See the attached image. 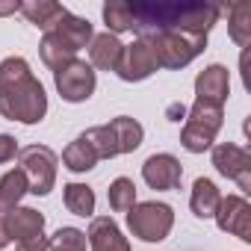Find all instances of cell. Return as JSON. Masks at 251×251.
I'll return each instance as SVG.
<instances>
[{"label":"cell","mask_w":251,"mask_h":251,"mask_svg":"<svg viewBox=\"0 0 251 251\" xmlns=\"http://www.w3.org/2000/svg\"><path fill=\"white\" fill-rule=\"evenodd\" d=\"M157 56L151 50L148 42L136 39L133 45H124V53H121V62H118V77L124 83H139V80H148L154 71H157Z\"/></svg>","instance_id":"9c48e42d"},{"label":"cell","mask_w":251,"mask_h":251,"mask_svg":"<svg viewBox=\"0 0 251 251\" xmlns=\"http://www.w3.org/2000/svg\"><path fill=\"white\" fill-rule=\"evenodd\" d=\"M39 53H42V62L50 68V71H59L62 65H68L71 59H77L74 53V48L71 45H65L56 33H45V39H42V45H39Z\"/></svg>","instance_id":"44dd1931"},{"label":"cell","mask_w":251,"mask_h":251,"mask_svg":"<svg viewBox=\"0 0 251 251\" xmlns=\"http://www.w3.org/2000/svg\"><path fill=\"white\" fill-rule=\"evenodd\" d=\"M48 251H86V233L80 227H59L48 239Z\"/></svg>","instance_id":"83f0119b"},{"label":"cell","mask_w":251,"mask_h":251,"mask_svg":"<svg viewBox=\"0 0 251 251\" xmlns=\"http://www.w3.org/2000/svg\"><path fill=\"white\" fill-rule=\"evenodd\" d=\"M3 225L12 242H33L45 236V216L33 207H15L9 213H3Z\"/></svg>","instance_id":"7c38bea8"},{"label":"cell","mask_w":251,"mask_h":251,"mask_svg":"<svg viewBox=\"0 0 251 251\" xmlns=\"http://www.w3.org/2000/svg\"><path fill=\"white\" fill-rule=\"evenodd\" d=\"M222 106H210V103H201L195 100L192 109H189V118L180 130V145L189 151V154H204L207 148H213L216 142V133L222 130Z\"/></svg>","instance_id":"277c9868"},{"label":"cell","mask_w":251,"mask_h":251,"mask_svg":"<svg viewBox=\"0 0 251 251\" xmlns=\"http://www.w3.org/2000/svg\"><path fill=\"white\" fill-rule=\"evenodd\" d=\"M213 166L219 175L239 183L242 192H251V154L233 142H222L213 148Z\"/></svg>","instance_id":"ba28073f"},{"label":"cell","mask_w":251,"mask_h":251,"mask_svg":"<svg viewBox=\"0 0 251 251\" xmlns=\"http://www.w3.org/2000/svg\"><path fill=\"white\" fill-rule=\"evenodd\" d=\"M95 163H98V154H95V148L83 139V133L62 151V166L68 169V172H74V175H83V172H92L95 169Z\"/></svg>","instance_id":"ffe728a7"},{"label":"cell","mask_w":251,"mask_h":251,"mask_svg":"<svg viewBox=\"0 0 251 251\" xmlns=\"http://www.w3.org/2000/svg\"><path fill=\"white\" fill-rule=\"evenodd\" d=\"M222 230L239 236L242 242H251V204L242 195H227L219 201V210L213 216Z\"/></svg>","instance_id":"30bf717a"},{"label":"cell","mask_w":251,"mask_h":251,"mask_svg":"<svg viewBox=\"0 0 251 251\" xmlns=\"http://www.w3.org/2000/svg\"><path fill=\"white\" fill-rule=\"evenodd\" d=\"M53 83H56V92L62 95V100L68 103H83L92 98L95 92V68L83 59H71L68 65H62L59 71H53Z\"/></svg>","instance_id":"52a82bcc"},{"label":"cell","mask_w":251,"mask_h":251,"mask_svg":"<svg viewBox=\"0 0 251 251\" xmlns=\"http://www.w3.org/2000/svg\"><path fill=\"white\" fill-rule=\"evenodd\" d=\"M142 42L151 45L160 68H183L207 48V36H192V33H180V30H160Z\"/></svg>","instance_id":"3957f363"},{"label":"cell","mask_w":251,"mask_h":251,"mask_svg":"<svg viewBox=\"0 0 251 251\" xmlns=\"http://www.w3.org/2000/svg\"><path fill=\"white\" fill-rule=\"evenodd\" d=\"M142 177H145V183H148L151 189L166 192V189L180 186L183 166H180V160L172 157V154H151V157L145 160V166H142Z\"/></svg>","instance_id":"8fae6325"},{"label":"cell","mask_w":251,"mask_h":251,"mask_svg":"<svg viewBox=\"0 0 251 251\" xmlns=\"http://www.w3.org/2000/svg\"><path fill=\"white\" fill-rule=\"evenodd\" d=\"M21 12H24V18L30 21V24H36L39 30H50L68 9L62 6V3H53V0H24L21 3Z\"/></svg>","instance_id":"d6986e66"},{"label":"cell","mask_w":251,"mask_h":251,"mask_svg":"<svg viewBox=\"0 0 251 251\" xmlns=\"http://www.w3.org/2000/svg\"><path fill=\"white\" fill-rule=\"evenodd\" d=\"M62 198H65L68 213H74V216H83V219H86V216L95 213V192H92V186H86V183H65Z\"/></svg>","instance_id":"cb8c5ba5"},{"label":"cell","mask_w":251,"mask_h":251,"mask_svg":"<svg viewBox=\"0 0 251 251\" xmlns=\"http://www.w3.org/2000/svg\"><path fill=\"white\" fill-rule=\"evenodd\" d=\"M103 24H106V33H112V36L133 30V12H130V3L109 0V3L103 6Z\"/></svg>","instance_id":"d4e9b609"},{"label":"cell","mask_w":251,"mask_h":251,"mask_svg":"<svg viewBox=\"0 0 251 251\" xmlns=\"http://www.w3.org/2000/svg\"><path fill=\"white\" fill-rule=\"evenodd\" d=\"M195 95L201 103H210V106H222L230 95V74L225 65H207L198 77H195Z\"/></svg>","instance_id":"4fadbf2b"},{"label":"cell","mask_w":251,"mask_h":251,"mask_svg":"<svg viewBox=\"0 0 251 251\" xmlns=\"http://www.w3.org/2000/svg\"><path fill=\"white\" fill-rule=\"evenodd\" d=\"M106 198H109V207H112L115 213H130L133 204H136V183H133L130 177H115V180L109 183Z\"/></svg>","instance_id":"484cf974"},{"label":"cell","mask_w":251,"mask_h":251,"mask_svg":"<svg viewBox=\"0 0 251 251\" xmlns=\"http://www.w3.org/2000/svg\"><path fill=\"white\" fill-rule=\"evenodd\" d=\"M27 192H30V189H27V177L21 175V169L6 172L3 177H0V216L9 213V210H15L18 201H21Z\"/></svg>","instance_id":"7402d4cb"},{"label":"cell","mask_w":251,"mask_h":251,"mask_svg":"<svg viewBox=\"0 0 251 251\" xmlns=\"http://www.w3.org/2000/svg\"><path fill=\"white\" fill-rule=\"evenodd\" d=\"M83 139H86V142L95 148L98 160H112V157H118L115 139H112V133H109V127H106V124H100V127H89V130L83 133Z\"/></svg>","instance_id":"4316f807"},{"label":"cell","mask_w":251,"mask_h":251,"mask_svg":"<svg viewBox=\"0 0 251 251\" xmlns=\"http://www.w3.org/2000/svg\"><path fill=\"white\" fill-rule=\"evenodd\" d=\"M18 169L33 195H48L56 183V154L48 145H27L18 151Z\"/></svg>","instance_id":"8992f818"},{"label":"cell","mask_w":251,"mask_h":251,"mask_svg":"<svg viewBox=\"0 0 251 251\" xmlns=\"http://www.w3.org/2000/svg\"><path fill=\"white\" fill-rule=\"evenodd\" d=\"M48 112L45 86L33 77L24 56L0 62V115L21 124H39Z\"/></svg>","instance_id":"6da1fadb"},{"label":"cell","mask_w":251,"mask_h":251,"mask_svg":"<svg viewBox=\"0 0 251 251\" xmlns=\"http://www.w3.org/2000/svg\"><path fill=\"white\" fill-rule=\"evenodd\" d=\"M15 154H18V142H15V136L0 133V166L9 163V160H15Z\"/></svg>","instance_id":"f1b7e54d"},{"label":"cell","mask_w":251,"mask_h":251,"mask_svg":"<svg viewBox=\"0 0 251 251\" xmlns=\"http://www.w3.org/2000/svg\"><path fill=\"white\" fill-rule=\"evenodd\" d=\"M121 53H124V45L118 42V36L112 33H100L89 42V65L92 68H100V71H115L118 62H121Z\"/></svg>","instance_id":"9a60e30c"},{"label":"cell","mask_w":251,"mask_h":251,"mask_svg":"<svg viewBox=\"0 0 251 251\" xmlns=\"http://www.w3.org/2000/svg\"><path fill=\"white\" fill-rule=\"evenodd\" d=\"M12 239H9V233H6V225H3V216H0V248H6Z\"/></svg>","instance_id":"1f68e13d"},{"label":"cell","mask_w":251,"mask_h":251,"mask_svg":"<svg viewBox=\"0 0 251 251\" xmlns=\"http://www.w3.org/2000/svg\"><path fill=\"white\" fill-rule=\"evenodd\" d=\"M183 112H186L183 106H172V109H169V115H175L172 121H180V118H183Z\"/></svg>","instance_id":"d6a6232c"},{"label":"cell","mask_w":251,"mask_h":251,"mask_svg":"<svg viewBox=\"0 0 251 251\" xmlns=\"http://www.w3.org/2000/svg\"><path fill=\"white\" fill-rule=\"evenodd\" d=\"M18 9H21L18 0H6V3L0 0V18H3V15H12V12H18Z\"/></svg>","instance_id":"4dcf8cb0"},{"label":"cell","mask_w":251,"mask_h":251,"mask_svg":"<svg viewBox=\"0 0 251 251\" xmlns=\"http://www.w3.org/2000/svg\"><path fill=\"white\" fill-rule=\"evenodd\" d=\"M48 33H56L65 45H71L74 50H80V48H89V42L95 39V33H92V24L86 21V18H77V15H71V12H65Z\"/></svg>","instance_id":"2e32d148"},{"label":"cell","mask_w":251,"mask_h":251,"mask_svg":"<svg viewBox=\"0 0 251 251\" xmlns=\"http://www.w3.org/2000/svg\"><path fill=\"white\" fill-rule=\"evenodd\" d=\"M219 201H222V195H219V189H216V183H213L210 177H198V180L192 183L189 207H192V213H195L198 219H213L216 210H219Z\"/></svg>","instance_id":"ac0fdd59"},{"label":"cell","mask_w":251,"mask_h":251,"mask_svg":"<svg viewBox=\"0 0 251 251\" xmlns=\"http://www.w3.org/2000/svg\"><path fill=\"white\" fill-rule=\"evenodd\" d=\"M18 251H48V239L42 236V239H33V242H21Z\"/></svg>","instance_id":"f546056e"},{"label":"cell","mask_w":251,"mask_h":251,"mask_svg":"<svg viewBox=\"0 0 251 251\" xmlns=\"http://www.w3.org/2000/svg\"><path fill=\"white\" fill-rule=\"evenodd\" d=\"M106 127H109V133H112V139H115L118 154H130V151H136V148L142 145L145 130H142V124H139L136 118H130V115H118V118H112Z\"/></svg>","instance_id":"e0dca14e"},{"label":"cell","mask_w":251,"mask_h":251,"mask_svg":"<svg viewBox=\"0 0 251 251\" xmlns=\"http://www.w3.org/2000/svg\"><path fill=\"white\" fill-rule=\"evenodd\" d=\"M172 225H175V213L163 201H142L133 204V210L127 213V227L142 242H163Z\"/></svg>","instance_id":"5b68a950"},{"label":"cell","mask_w":251,"mask_h":251,"mask_svg":"<svg viewBox=\"0 0 251 251\" xmlns=\"http://www.w3.org/2000/svg\"><path fill=\"white\" fill-rule=\"evenodd\" d=\"M130 12L139 39H148L160 30L207 36L219 21V6L213 3H130Z\"/></svg>","instance_id":"7a4b0ae2"},{"label":"cell","mask_w":251,"mask_h":251,"mask_svg":"<svg viewBox=\"0 0 251 251\" xmlns=\"http://www.w3.org/2000/svg\"><path fill=\"white\" fill-rule=\"evenodd\" d=\"M227 33L239 48H245L251 42V3L239 0V3L227 6Z\"/></svg>","instance_id":"603a6c76"},{"label":"cell","mask_w":251,"mask_h":251,"mask_svg":"<svg viewBox=\"0 0 251 251\" xmlns=\"http://www.w3.org/2000/svg\"><path fill=\"white\" fill-rule=\"evenodd\" d=\"M86 242L92 245V251H130L127 236L121 233V227L109 216H95L92 219Z\"/></svg>","instance_id":"5bb4252c"}]
</instances>
